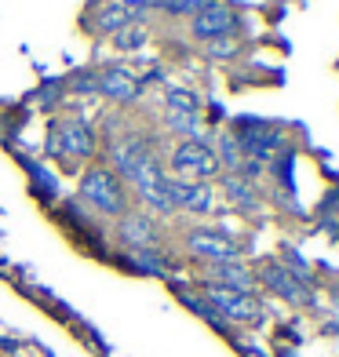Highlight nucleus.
<instances>
[{
	"mask_svg": "<svg viewBox=\"0 0 339 357\" xmlns=\"http://www.w3.org/2000/svg\"><path fill=\"white\" fill-rule=\"evenodd\" d=\"M80 197L103 215H128V193L113 168H103V165L88 168L84 178H80Z\"/></svg>",
	"mask_w": 339,
	"mask_h": 357,
	"instance_id": "obj_1",
	"label": "nucleus"
},
{
	"mask_svg": "<svg viewBox=\"0 0 339 357\" xmlns=\"http://www.w3.org/2000/svg\"><path fill=\"white\" fill-rule=\"evenodd\" d=\"M47 153L62 157V160H70V157H91L95 153L91 128L80 124V121H59L52 128V139H47Z\"/></svg>",
	"mask_w": 339,
	"mask_h": 357,
	"instance_id": "obj_2",
	"label": "nucleus"
},
{
	"mask_svg": "<svg viewBox=\"0 0 339 357\" xmlns=\"http://www.w3.org/2000/svg\"><path fill=\"white\" fill-rule=\"evenodd\" d=\"M132 183H135V190H139V197L146 201L150 208H157V212H172V193H168V175L160 172V165H157V157H146L142 165L135 168V175H132Z\"/></svg>",
	"mask_w": 339,
	"mask_h": 357,
	"instance_id": "obj_3",
	"label": "nucleus"
},
{
	"mask_svg": "<svg viewBox=\"0 0 339 357\" xmlns=\"http://www.w3.org/2000/svg\"><path fill=\"white\" fill-rule=\"evenodd\" d=\"M172 168L179 175H186L190 183L193 178H212L219 172V157H216V150H208L204 142H183L179 150L172 153Z\"/></svg>",
	"mask_w": 339,
	"mask_h": 357,
	"instance_id": "obj_4",
	"label": "nucleus"
},
{
	"mask_svg": "<svg viewBox=\"0 0 339 357\" xmlns=\"http://www.w3.org/2000/svg\"><path fill=\"white\" fill-rule=\"evenodd\" d=\"M208 303L216 306V314L223 321H255L263 314L252 291H234V288H219V284L208 288Z\"/></svg>",
	"mask_w": 339,
	"mask_h": 357,
	"instance_id": "obj_5",
	"label": "nucleus"
},
{
	"mask_svg": "<svg viewBox=\"0 0 339 357\" xmlns=\"http://www.w3.org/2000/svg\"><path fill=\"white\" fill-rule=\"evenodd\" d=\"M186 248L193 255L208 259V263H237V255H241L237 241L223 237L216 230H193V234H186Z\"/></svg>",
	"mask_w": 339,
	"mask_h": 357,
	"instance_id": "obj_6",
	"label": "nucleus"
},
{
	"mask_svg": "<svg viewBox=\"0 0 339 357\" xmlns=\"http://www.w3.org/2000/svg\"><path fill=\"white\" fill-rule=\"evenodd\" d=\"M234 26H237V15L226 4H216V0H204L201 11L193 15V33L204 37V40H219V37L230 33Z\"/></svg>",
	"mask_w": 339,
	"mask_h": 357,
	"instance_id": "obj_7",
	"label": "nucleus"
},
{
	"mask_svg": "<svg viewBox=\"0 0 339 357\" xmlns=\"http://www.w3.org/2000/svg\"><path fill=\"white\" fill-rule=\"evenodd\" d=\"M237 142H241V150H245L252 160H266L281 146V132H273L270 124H259V121H241Z\"/></svg>",
	"mask_w": 339,
	"mask_h": 357,
	"instance_id": "obj_8",
	"label": "nucleus"
},
{
	"mask_svg": "<svg viewBox=\"0 0 339 357\" xmlns=\"http://www.w3.org/2000/svg\"><path fill=\"white\" fill-rule=\"evenodd\" d=\"M263 284L266 288H273L281 299H288V303H299V306H306L310 303V288L303 284V278H296L288 266H278V263H266L263 266Z\"/></svg>",
	"mask_w": 339,
	"mask_h": 357,
	"instance_id": "obj_9",
	"label": "nucleus"
},
{
	"mask_svg": "<svg viewBox=\"0 0 339 357\" xmlns=\"http://www.w3.org/2000/svg\"><path fill=\"white\" fill-rule=\"evenodd\" d=\"M168 193L175 208L186 212H212V190L204 183H190V178H168Z\"/></svg>",
	"mask_w": 339,
	"mask_h": 357,
	"instance_id": "obj_10",
	"label": "nucleus"
},
{
	"mask_svg": "<svg viewBox=\"0 0 339 357\" xmlns=\"http://www.w3.org/2000/svg\"><path fill=\"white\" fill-rule=\"evenodd\" d=\"M139 88H142L139 77L132 70H124V66H110V70L99 73V91L113 102H132L139 95Z\"/></svg>",
	"mask_w": 339,
	"mask_h": 357,
	"instance_id": "obj_11",
	"label": "nucleus"
},
{
	"mask_svg": "<svg viewBox=\"0 0 339 357\" xmlns=\"http://www.w3.org/2000/svg\"><path fill=\"white\" fill-rule=\"evenodd\" d=\"M121 241L132 252L153 248L157 245V226L150 215H121Z\"/></svg>",
	"mask_w": 339,
	"mask_h": 357,
	"instance_id": "obj_12",
	"label": "nucleus"
},
{
	"mask_svg": "<svg viewBox=\"0 0 339 357\" xmlns=\"http://www.w3.org/2000/svg\"><path fill=\"white\" fill-rule=\"evenodd\" d=\"M139 19H142V11L124 8L121 0H110V4H103L99 15H95V29H99V33H117V29L132 26V22H139Z\"/></svg>",
	"mask_w": 339,
	"mask_h": 357,
	"instance_id": "obj_13",
	"label": "nucleus"
},
{
	"mask_svg": "<svg viewBox=\"0 0 339 357\" xmlns=\"http://www.w3.org/2000/svg\"><path fill=\"white\" fill-rule=\"evenodd\" d=\"M212 278L219 288H234V291H252L255 278L241 266V263H212Z\"/></svg>",
	"mask_w": 339,
	"mask_h": 357,
	"instance_id": "obj_14",
	"label": "nucleus"
},
{
	"mask_svg": "<svg viewBox=\"0 0 339 357\" xmlns=\"http://www.w3.org/2000/svg\"><path fill=\"white\" fill-rule=\"evenodd\" d=\"M22 168L29 172V183H33V193H37L40 201H55V197H59V183H55V175L47 172L44 165H37V160L22 157Z\"/></svg>",
	"mask_w": 339,
	"mask_h": 357,
	"instance_id": "obj_15",
	"label": "nucleus"
},
{
	"mask_svg": "<svg viewBox=\"0 0 339 357\" xmlns=\"http://www.w3.org/2000/svg\"><path fill=\"white\" fill-rule=\"evenodd\" d=\"M226 197H230L234 204H241V208H248V212H252V208H259V193L252 190V183L245 175H230V178H226Z\"/></svg>",
	"mask_w": 339,
	"mask_h": 357,
	"instance_id": "obj_16",
	"label": "nucleus"
},
{
	"mask_svg": "<svg viewBox=\"0 0 339 357\" xmlns=\"http://www.w3.org/2000/svg\"><path fill=\"white\" fill-rule=\"evenodd\" d=\"M216 157H219V168L226 165L234 175L245 172V160H248V157H245V150H241V142H237L234 135H223V142H219V153H216Z\"/></svg>",
	"mask_w": 339,
	"mask_h": 357,
	"instance_id": "obj_17",
	"label": "nucleus"
},
{
	"mask_svg": "<svg viewBox=\"0 0 339 357\" xmlns=\"http://www.w3.org/2000/svg\"><path fill=\"white\" fill-rule=\"evenodd\" d=\"M113 40H117L121 52H135V47L146 44V26H142V22H132V26L117 29V33H113Z\"/></svg>",
	"mask_w": 339,
	"mask_h": 357,
	"instance_id": "obj_18",
	"label": "nucleus"
},
{
	"mask_svg": "<svg viewBox=\"0 0 339 357\" xmlns=\"http://www.w3.org/2000/svg\"><path fill=\"white\" fill-rule=\"evenodd\" d=\"M168 124H172L179 135H186V142H197V135H201L197 113H172V109H168Z\"/></svg>",
	"mask_w": 339,
	"mask_h": 357,
	"instance_id": "obj_19",
	"label": "nucleus"
},
{
	"mask_svg": "<svg viewBox=\"0 0 339 357\" xmlns=\"http://www.w3.org/2000/svg\"><path fill=\"white\" fill-rule=\"evenodd\" d=\"M183 303H186V306H190V310L197 314V317H204L208 324H216V328H226V321L216 314V306L208 303V299H197V296H190V291H183Z\"/></svg>",
	"mask_w": 339,
	"mask_h": 357,
	"instance_id": "obj_20",
	"label": "nucleus"
},
{
	"mask_svg": "<svg viewBox=\"0 0 339 357\" xmlns=\"http://www.w3.org/2000/svg\"><path fill=\"white\" fill-rule=\"evenodd\" d=\"M132 263H135V270H142V273H165L168 266H165V259H160L153 248H142V252H132Z\"/></svg>",
	"mask_w": 339,
	"mask_h": 357,
	"instance_id": "obj_21",
	"label": "nucleus"
},
{
	"mask_svg": "<svg viewBox=\"0 0 339 357\" xmlns=\"http://www.w3.org/2000/svg\"><path fill=\"white\" fill-rule=\"evenodd\" d=\"M168 109H172V113H197L201 102H197V95H193V91L172 88V91H168Z\"/></svg>",
	"mask_w": 339,
	"mask_h": 357,
	"instance_id": "obj_22",
	"label": "nucleus"
},
{
	"mask_svg": "<svg viewBox=\"0 0 339 357\" xmlns=\"http://www.w3.org/2000/svg\"><path fill=\"white\" fill-rule=\"evenodd\" d=\"M70 91H80V95H91L99 91V73H80L70 80Z\"/></svg>",
	"mask_w": 339,
	"mask_h": 357,
	"instance_id": "obj_23",
	"label": "nucleus"
},
{
	"mask_svg": "<svg viewBox=\"0 0 339 357\" xmlns=\"http://www.w3.org/2000/svg\"><path fill=\"white\" fill-rule=\"evenodd\" d=\"M59 95H62V80H44V88L37 91V102L40 106H52Z\"/></svg>",
	"mask_w": 339,
	"mask_h": 357,
	"instance_id": "obj_24",
	"label": "nucleus"
},
{
	"mask_svg": "<svg viewBox=\"0 0 339 357\" xmlns=\"http://www.w3.org/2000/svg\"><path fill=\"white\" fill-rule=\"evenodd\" d=\"M237 47L234 44H226V40H219V47H212V55H234Z\"/></svg>",
	"mask_w": 339,
	"mask_h": 357,
	"instance_id": "obj_25",
	"label": "nucleus"
},
{
	"mask_svg": "<svg viewBox=\"0 0 339 357\" xmlns=\"http://www.w3.org/2000/svg\"><path fill=\"white\" fill-rule=\"evenodd\" d=\"M124 8H135V11H142V8H150V0H121Z\"/></svg>",
	"mask_w": 339,
	"mask_h": 357,
	"instance_id": "obj_26",
	"label": "nucleus"
}]
</instances>
